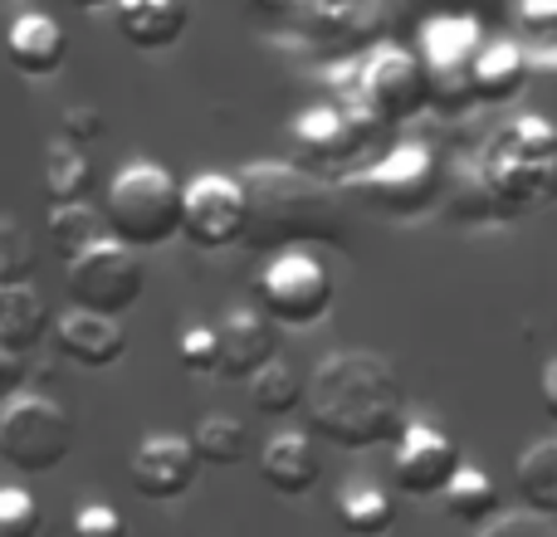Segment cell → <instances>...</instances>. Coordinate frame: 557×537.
I'll return each instance as SVG.
<instances>
[{
    "instance_id": "obj_1",
    "label": "cell",
    "mask_w": 557,
    "mask_h": 537,
    "mask_svg": "<svg viewBox=\"0 0 557 537\" xmlns=\"http://www.w3.org/2000/svg\"><path fill=\"white\" fill-rule=\"evenodd\" d=\"M304 415L318 440L352 454L396 445L411 425L401 376L376 352H333L318 362L304 382Z\"/></svg>"
},
{
    "instance_id": "obj_2",
    "label": "cell",
    "mask_w": 557,
    "mask_h": 537,
    "mask_svg": "<svg viewBox=\"0 0 557 537\" xmlns=\"http://www.w3.org/2000/svg\"><path fill=\"white\" fill-rule=\"evenodd\" d=\"M245 191V250L284 254L308 245L347 250V211L323 176L298 172L294 162H250L240 172Z\"/></svg>"
},
{
    "instance_id": "obj_3",
    "label": "cell",
    "mask_w": 557,
    "mask_h": 537,
    "mask_svg": "<svg viewBox=\"0 0 557 537\" xmlns=\"http://www.w3.org/2000/svg\"><path fill=\"white\" fill-rule=\"evenodd\" d=\"M480 172L499 225L548 211L557 201V127L539 113L513 117L480 157Z\"/></svg>"
},
{
    "instance_id": "obj_4",
    "label": "cell",
    "mask_w": 557,
    "mask_h": 537,
    "mask_svg": "<svg viewBox=\"0 0 557 537\" xmlns=\"http://www.w3.org/2000/svg\"><path fill=\"white\" fill-rule=\"evenodd\" d=\"M103 225L127 250H162L182 235V182L157 162H127L108 182Z\"/></svg>"
},
{
    "instance_id": "obj_5",
    "label": "cell",
    "mask_w": 557,
    "mask_h": 537,
    "mask_svg": "<svg viewBox=\"0 0 557 537\" xmlns=\"http://www.w3.org/2000/svg\"><path fill=\"white\" fill-rule=\"evenodd\" d=\"M352 191L362 196V205L376 211L382 221H421V215H431L435 205H441L445 172L425 142H401V147H392L382 162L357 172Z\"/></svg>"
},
{
    "instance_id": "obj_6",
    "label": "cell",
    "mask_w": 557,
    "mask_h": 537,
    "mask_svg": "<svg viewBox=\"0 0 557 537\" xmlns=\"http://www.w3.org/2000/svg\"><path fill=\"white\" fill-rule=\"evenodd\" d=\"M337 284L327 274V264L308 250H284L270 254V264L255 278V303L270 317L274 327H294V333H308L318 327L327 313H333Z\"/></svg>"
},
{
    "instance_id": "obj_7",
    "label": "cell",
    "mask_w": 557,
    "mask_h": 537,
    "mask_svg": "<svg viewBox=\"0 0 557 537\" xmlns=\"http://www.w3.org/2000/svg\"><path fill=\"white\" fill-rule=\"evenodd\" d=\"M74 454V415L54 396H15L0 405V460L20 474H49Z\"/></svg>"
},
{
    "instance_id": "obj_8",
    "label": "cell",
    "mask_w": 557,
    "mask_h": 537,
    "mask_svg": "<svg viewBox=\"0 0 557 537\" xmlns=\"http://www.w3.org/2000/svg\"><path fill=\"white\" fill-rule=\"evenodd\" d=\"M484 49V29L470 15H441L425 25L421 39V68L425 88H431V108L460 117L465 108H474V59Z\"/></svg>"
},
{
    "instance_id": "obj_9",
    "label": "cell",
    "mask_w": 557,
    "mask_h": 537,
    "mask_svg": "<svg viewBox=\"0 0 557 537\" xmlns=\"http://www.w3.org/2000/svg\"><path fill=\"white\" fill-rule=\"evenodd\" d=\"M147 274L137 250L117 240H98L88 254H78L64 274V294L74 308H88V313H108V317H123L127 308L143 298Z\"/></svg>"
},
{
    "instance_id": "obj_10",
    "label": "cell",
    "mask_w": 557,
    "mask_h": 537,
    "mask_svg": "<svg viewBox=\"0 0 557 537\" xmlns=\"http://www.w3.org/2000/svg\"><path fill=\"white\" fill-rule=\"evenodd\" d=\"M182 235L196 250H231L245 240V191L240 176L201 172L182 186Z\"/></svg>"
},
{
    "instance_id": "obj_11",
    "label": "cell",
    "mask_w": 557,
    "mask_h": 537,
    "mask_svg": "<svg viewBox=\"0 0 557 537\" xmlns=\"http://www.w3.org/2000/svg\"><path fill=\"white\" fill-rule=\"evenodd\" d=\"M362 103L376 123H411L431 108V88H425V68L411 49L382 45L362 68Z\"/></svg>"
},
{
    "instance_id": "obj_12",
    "label": "cell",
    "mask_w": 557,
    "mask_h": 537,
    "mask_svg": "<svg viewBox=\"0 0 557 537\" xmlns=\"http://www.w3.org/2000/svg\"><path fill=\"white\" fill-rule=\"evenodd\" d=\"M367 127L343 108H304L288 123V147H294V166L308 176H337L347 172L357 152H362Z\"/></svg>"
},
{
    "instance_id": "obj_13",
    "label": "cell",
    "mask_w": 557,
    "mask_h": 537,
    "mask_svg": "<svg viewBox=\"0 0 557 537\" xmlns=\"http://www.w3.org/2000/svg\"><path fill=\"white\" fill-rule=\"evenodd\" d=\"M465 470L460 445L431 425H406L392 454V479L406 499H441L450 479Z\"/></svg>"
},
{
    "instance_id": "obj_14",
    "label": "cell",
    "mask_w": 557,
    "mask_h": 537,
    "mask_svg": "<svg viewBox=\"0 0 557 537\" xmlns=\"http://www.w3.org/2000/svg\"><path fill=\"white\" fill-rule=\"evenodd\" d=\"M196 474H201V460H196L191 440H182V435H147L127 460L133 489L152 503H172L182 494H191Z\"/></svg>"
},
{
    "instance_id": "obj_15",
    "label": "cell",
    "mask_w": 557,
    "mask_h": 537,
    "mask_svg": "<svg viewBox=\"0 0 557 537\" xmlns=\"http://www.w3.org/2000/svg\"><path fill=\"white\" fill-rule=\"evenodd\" d=\"M54 342L69 362L78 366H117L127 357V327L108 313H88V308H69L64 317H54Z\"/></svg>"
},
{
    "instance_id": "obj_16",
    "label": "cell",
    "mask_w": 557,
    "mask_h": 537,
    "mask_svg": "<svg viewBox=\"0 0 557 537\" xmlns=\"http://www.w3.org/2000/svg\"><path fill=\"white\" fill-rule=\"evenodd\" d=\"M113 25L133 49L162 54L191 29V0H113Z\"/></svg>"
},
{
    "instance_id": "obj_17",
    "label": "cell",
    "mask_w": 557,
    "mask_h": 537,
    "mask_svg": "<svg viewBox=\"0 0 557 537\" xmlns=\"http://www.w3.org/2000/svg\"><path fill=\"white\" fill-rule=\"evenodd\" d=\"M221 337V366L215 376H231V382H250L255 372L274 362V323L260 313V308H235L225 313V323L215 327Z\"/></svg>"
},
{
    "instance_id": "obj_18",
    "label": "cell",
    "mask_w": 557,
    "mask_h": 537,
    "mask_svg": "<svg viewBox=\"0 0 557 537\" xmlns=\"http://www.w3.org/2000/svg\"><path fill=\"white\" fill-rule=\"evenodd\" d=\"M5 59L29 78H49L64 68L69 59V35L54 15L45 10H25V15L10 20L5 29Z\"/></svg>"
},
{
    "instance_id": "obj_19",
    "label": "cell",
    "mask_w": 557,
    "mask_h": 537,
    "mask_svg": "<svg viewBox=\"0 0 557 537\" xmlns=\"http://www.w3.org/2000/svg\"><path fill=\"white\" fill-rule=\"evenodd\" d=\"M318 474H323V464H318L313 440L298 430L274 435L260 454V479L270 484L278 499H304V494L318 484Z\"/></svg>"
},
{
    "instance_id": "obj_20",
    "label": "cell",
    "mask_w": 557,
    "mask_h": 537,
    "mask_svg": "<svg viewBox=\"0 0 557 537\" xmlns=\"http://www.w3.org/2000/svg\"><path fill=\"white\" fill-rule=\"evenodd\" d=\"M49 333H54V317H49L45 298L35 294V284L0 288V347L5 352H35Z\"/></svg>"
},
{
    "instance_id": "obj_21",
    "label": "cell",
    "mask_w": 557,
    "mask_h": 537,
    "mask_svg": "<svg viewBox=\"0 0 557 537\" xmlns=\"http://www.w3.org/2000/svg\"><path fill=\"white\" fill-rule=\"evenodd\" d=\"M529 84V59L513 39H494L474 59V103H513Z\"/></svg>"
},
{
    "instance_id": "obj_22",
    "label": "cell",
    "mask_w": 557,
    "mask_h": 537,
    "mask_svg": "<svg viewBox=\"0 0 557 537\" xmlns=\"http://www.w3.org/2000/svg\"><path fill=\"white\" fill-rule=\"evenodd\" d=\"M45 230H49V250H54L64 264H74L78 254H88L98 240H108L103 215H98L88 201H74V205H49Z\"/></svg>"
},
{
    "instance_id": "obj_23",
    "label": "cell",
    "mask_w": 557,
    "mask_h": 537,
    "mask_svg": "<svg viewBox=\"0 0 557 537\" xmlns=\"http://www.w3.org/2000/svg\"><path fill=\"white\" fill-rule=\"evenodd\" d=\"M513 484H519L523 509L543 513V519H557V440L529 445V450L519 454Z\"/></svg>"
},
{
    "instance_id": "obj_24",
    "label": "cell",
    "mask_w": 557,
    "mask_h": 537,
    "mask_svg": "<svg viewBox=\"0 0 557 537\" xmlns=\"http://www.w3.org/2000/svg\"><path fill=\"white\" fill-rule=\"evenodd\" d=\"M441 499H445V513H450L455 523H465V528H484V523H494L504 513L499 484L480 470H460Z\"/></svg>"
},
{
    "instance_id": "obj_25",
    "label": "cell",
    "mask_w": 557,
    "mask_h": 537,
    "mask_svg": "<svg viewBox=\"0 0 557 537\" xmlns=\"http://www.w3.org/2000/svg\"><path fill=\"white\" fill-rule=\"evenodd\" d=\"M337 523L347 537H386L396 528V503L376 484H347L337 494Z\"/></svg>"
},
{
    "instance_id": "obj_26",
    "label": "cell",
    "mask_w": 557,
    "mask_h": 537,
    "mask_svg": "<svg viewBox=\"0 0 557 537\" xmlns=\"http://www.w3.org/2000/svg\"><path fill=\"white\" fill-rule=\"evenodd\" d=\"M191 450L201 464H215V470H231L250 454V430H245L235 415H201L191 430Z\"/></svg>"
},
{
    "instance_id": "obj_27",
    "label": "cell",
    "mask_w": 557,
    "mask_h": 537,
    "mask_svg": "<svg viewBox=\"0 0 557 537\" xmlns=\"http://www.w3.org/2000/svg\"><path fill=\"white\" fill-rule=\"evenodd\" d=\"M94 186V166H88L84 147H69V142H54L45 157V191H49V205H74L88 196Z\"/></svg>"
},
{
    "instance_id": "obj_28",
    "label": "cell",
    "mask_w": 557,
    "mask_h": 537,
    "mask_svg": "<svg viewBox=\"0 0 557 537\" xmlns=\"http://www.w3.org/2000/svg\"><path fill=\"white\" fill-rule=\"evenodd\" d=\"M250 405L260 415H270V421H284V415H294L304 405V376L274 357L264 372L250 376Z\"/></svg>"
},
{
    "instance_id": "obj_29",
    "label": "cell",
    "mask_w": 557,
    "mask_h": 537,
    "mask_svg": "<svg viewBox=\"0 0 557 537\" xmlns=\"http://www.w3.org/2000/svg\"><path fill=\"white\" fill-rule=\"evenodd\" d=\"M0 537H54L49 513L20 484H0Z\"/></svg>"
},
{
    "instance_id": "obj_30",
    "label": "cell",
    "mask_w": 557,
    "mask_h": 537,
    "mask_svg": "<svg viewBox=\"0 0 557 537\" xmlns=\"http://www.w3.org/2000/svg\"><path fill=\"white\" fill-rule=\"evenodd\" d=\"M35 278V240L20 221H0V288H20Z\"/></svg>"
},
{
    "instance_id": "obj_31",
    "label": "cell",
    "mask_w": 557,
    "mask_h": 537,
    "mask_svg": "<svg viewBox=\"0 0 557 537\" xmlns=\"http://www.w3.org/2000/svg\"><path fill=\"white\" fill-rule=\"evenodd\" d=\"M176 357H182L186 372L211 376L221 366V337H215V327H186L182 342H176Z\"/></svg>"
},
{
    "instance_id": "obj_32",
    "label": "cell",
    "mask_w": 557,
    "mask_h": 537,
    "mask_svg": "<svg viewBox=\"0 0 557 537\" xmlns=\"http://www.w3.org/2000/svg\"><path fill=\"white\" fill-rule=\"evenodd\" d=\"M480 537H557V519H543V513H499L494 523H484Z\"/></svg>"
},
{
    "instance_id": "obj_33",
    "label": "cell",
    "mask_w": 557,
    "mask_h": 537,
    "mask_svg": "<svg viewBox=\"0 0 557 537\" xmlns=\"http://www.w3.org/2000/svg\"><path fill=\"white\" fill-rule=\"evenodd\" d=\"M74 537H127V519L113 503H84L74 513Z\"/></svg>"
},
{
    "instance_id": "obj_34",
    "label": "cell",
    "mask_w": 557,
    "mask_h": 537,
    "mask_svg": "<svg viewBox=\"0 0 557 537\" xmlns=\"http://www.w3.org/2000/svg\"><path fill=\"white\" fill-rule=\"evenodd\" d=\"M103 137V113L98 108H64V117H59V142L69 147H88Z\"/></svg>"
},
{
    "instance_id": "obj_35",
    "label": "cell",
    "mask_w": 557,
    "mask_h": 537,
    "mask_svg": "<svg viewBox=\"0 0 557 537\" xmlns=\"http://www.w3.org/2000/svg\"><path fill=\"white\" fill-rule=\"evenodd\" d=\"M20 386H25V357H20V352H5V347H0V405L15 401Z\"/></svg>"
},
{
    "instance_id": "obj_36",
    "label": "cell",
    "mask_w": 557,
    "mask_h": 537,
    "mask_svg": "<svg viewBox=\"0 0 557 537\" xmlns=\"http://www.w3.org/2000/svg\"><path fill=\"white\" fill-rule=\"evenodd\" d=\"M539 391H543V411H548V421L557 425V357L543 366V386H539Z\"/></svg>"
},
{
    "instance_id": "obj_37",
    "label": "cell",
    "mask_w": 557,
    "mask_h": 537,
    "mask_svg": "<svg viewBox=\"0 0 557 537\" xmlns=\"http://www.w3.org/2000/svg\"><path fill=\"white\" fill-rule=\"evenodd\" d=\"M78 10H113V0H74Z\"/></svg>"
}]
</instances>
